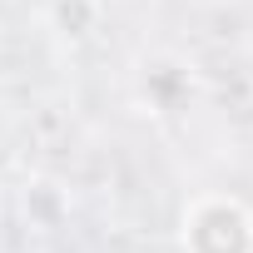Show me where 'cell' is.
Returning <instances> with one entry per match:
<instances>
[{"label": "cell", "mask_w": 253, "mask_h": 253, "mask_svg": "<svg viewBox=\"0 0 253 253\" xmlns=\"http://www.w3.org/2000/svg\"><path fill=\"white\" fill-rule=\"evenodd\" d=\"M184 253H253V213L233 194H199L179 218Z\"/></svg>", "instance_id": "obj_1"}, {"label": "cell", "mask_w": 253, "mask_h": 253, "mask_svg": "<svg viewBox=\"0 0 253 253\" xmlns=\"http://www.w3.org/2000/svg\"><path fill=\"white\" fill-rule=\"evenodd\" d=\"M189 94H194V75H189L184 60L164 55V60H149V65L139 70V99H144L154 114H179V109L189 104Z\"/></svg>", "instance_id": "obj_2"}]
</instances>
